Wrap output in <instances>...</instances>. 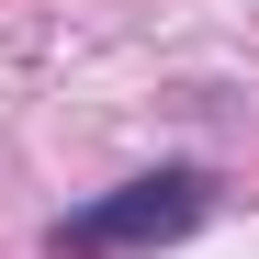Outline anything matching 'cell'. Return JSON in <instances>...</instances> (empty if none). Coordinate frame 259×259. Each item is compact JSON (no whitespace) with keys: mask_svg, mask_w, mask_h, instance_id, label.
<instances>
[{"mask_svg":"<svg viewBox=\"0 0 259 259\" xmlns=\"http://www.w3.org/2000/svg\"><path fill=\"white\" fill-rule=\"evenodd\" d=\"M203 203H214L203 169H147V181H124V192H102V203L57 214L46 248H57V259H124V248H158V237L203 226Z\"/></svg>","mask_w":259,"mask_h":259,"instance_id":"obj_1","label":"cell"}]
</instances>
